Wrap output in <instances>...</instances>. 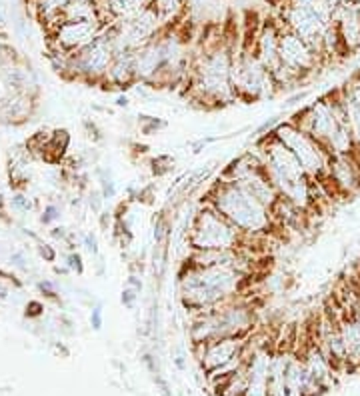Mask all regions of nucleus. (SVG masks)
Wrapping results in <instances>:
<instances>
[{
    "instance_id": "obj_1",
    "label": "nucleus",
    "mask_w": 360,
    "mask_h": 396,
    "mask_svg": "<svg viewBox=\"0 0 360 396\" xmlns=\"http://www.w3.org/2000/svg\"><path fill=\"white\" fill-rule=\"evenodd\" d=\"M252 276L230 266H196L185 260L178 275L180 302L190 316L203 314L234 296H246Z\"/></svg>"
},
{
    "instance_id": "obj_2",
    "label": "nucleus",
    "mask_w": 360,
    "mask_h": 396,
    "mask_svg": "<svg viewBox=\"0 0 360 396\" xmlns=\"http://www.w3.org/2000/svg\"><path fill=\"white\" fill-rule=\"evenodd\" d=\"M237 52L223 40V36L203 46V52L192 58L187 85L190 96L203 106H221L237 101L232 85V69Z\"/></svg>"
},
{
    "instance_id": "obj_3",
    "label": "nucleus",
    "mask_w": 360,
    "mask_h": 396,
    "mask_svg": "<svg viewBox=\"0 0 360 396\" xmlns=\"http://www.w3.org/2000/svg\"><path fill=\"white\" fill-rule=\"evenodd\" d=\"M205 203L216 208L246 239L262 236V234L271 236L275 230H284L276 224L273 212L264 205H260L239 182L218 178L206 192Z\"/></svg>"
},
{
    "instance_id": "obj_4",
    "label": "nucleus",
    "mask_w": 360,
    "mask_h": 396,
    "mask_svg": "<svg viewBox=\"0 0 360 396\" xmlns=\"http://www.w3.org/2000/svg\"><path fill=\"white\" fill-rule=\"evenodd\" d=\"M246 236L210 205L196 210L189 228L190 250H230L244 248Z\"/></svg>"
},
{
    "instance_id": "obj_5",
    "label": "nucleus",
    "mask_w": 360,
    "mask_h": 396,
    "mask_svg": "<svg viewBox=\"0 0 360 396\" xmlns=\"http://www.w3.org/2000/svg\"><path fill=\"white\" fill-rule=\"evenodd\" d=\"M232 85L237 90V101L244 103L273 98L278 92L273 72L258 60L255 51H244V49H239L234 58Z\"/></svg>"
},
{
    "instance_id": "obj_6",
    "label": "nucleus",
    "mask_w": 360,
    "mask_h": 396,
    "mask_svg": "<svg viewBox=\"0 0 360 396\" xmlns=\"http://www.w3.org/2000/svg\"><path fill=\"white\" fill-rule=\"evenodd\" d=\"M273 135L289 150H292V155L298 158L300 166L305 169L309 178L312 180L325 178L328 173V164H330V155L323 148V144L318 140H314L309 132L294 126L291 121L280 122Z\"/></svg>"
},
{
    "instance_id": "obj_7",
    "label": "nucleus",
    "mask_w": 360,
    "mask_h": 396,
    "mask_svg": "<svg viewBox=\"0 0 360 396\" xmlns=\"http://www.w3.org/2000/svg\"><path fill=\"white\" fill-rule=\"evenodd\" d=\"M278 56H280V64H284L292 74H296L300 83L307 80L310 74L316 72V69H320V64H323V60L316 56V52L312 51L300 36L291 33L286 26L280 36Z\"/></svg>"
},
{
    "instance_id": "obj_8",
    "label": "nucleus",
    "mask_w": 360,
    "mask_h": 396,
    "mask_svg": "<svg viewBox=\"0 0 360 396\" xmlns=\"http://www.w3.org/2000/svg\"><path fill=\"white\" fill-rule=\"evenodd\" d=\"M248 338H218L206 345H192L194 348V356L200 362V368L205 370V375L221 368L224 364H230L237 361L239 356L244 354Z\"/></svg>"
},
{
    "instance_id": "obj_9",
    "label": "nucleus",
    "mask_w": 360,
    "mask_h": 396,
    "mask_svg": "<svg viewBox=\"0 0 360 396\" xmlns=\"http://www.w3.org/2000/svg\"><path fill=\"white\" fill-rule=\"evenodd\" d=\"M284 31V24L280 17H271L266 20H262L260 33L257 36V44H255V54L258 56V60L271 70L275 72L280 67V56H278V49H280V36Z\"/></svg>"
},
{
    "instance_id": "obj_10",
    "label": "nucleus",
    "mask_w": 360,
    "mask_h": 396,
    "mask_svg": "<svg viewBox=\"0 0 360 396\" xmlns=\"http://www.w3.org/2000/svg\"><path fill=\"white\" fill-rule=\"evenodd\" d=\"M334 24L338 28V35L343 40L344 51L350 54L360 51V4L359 2H346L341 6H334Z\"/></svg>"
},
{
    "instance_id": "obj_11",
    "label": "nucleus",
    "mask_w": 360,
    "mask_h": 396,
    "mask_svg": "<svg viewBox=\"0 0 360 396\" xmlns=\"http://www.w3.org/2000/svg\"><path fill=\"white\" fill-rule=\"evenodd\" d=\"M101 35L98 20L86 22H62L58 28V42L65 51H83L96 36Z\"/></svg>"
},
{
    "instance_id": "obj_12",
    "label": "nucleus",
    "mask_w": 360,
    "mask_h": 396,
    "mask_svg": "<svg viewBox=\"0 0 360 396\" xmlns=\"http://www.w3.org/2000/svg\"><path fill=\"white\" fill-rule=\"evenodd\" d=\"M108 88H130L138 83L137 51H122L114 54V60L104 78Z\"/></svg>"
},
{
    "instance_id": "obj_13",
    "label": "nucleus",
    "mask_w": 360,
    "mask_h": 396,
    "mask_svg": "<svg viewBox=\"0 0 360 396\" xmlns=\"http://www.w3.org/2000/svg\"><path fill=\"white\" fill-rule=\"evenodd\" d=\"M239 184L246 190L248 194H252L258 203L264 205L271 212H273V208L276 207V203L280 200V194H278V190L275 189V184L271 182V178H268V174H266L264 169L239 180Z\"/></svg>"
},
{
    "instance_id": "obj_14",
    "label": "nucleus",
    "mask_w": 360,
    "mask_h": 396,
    "mask_svg": "<svg viewBox=\"0 0 360 396\" xmlns=\"http://www.w3.org/2000/svg\"><path fill=\"white\" fill-rule=\"evenodd\" d=\"M294 350L289 348H276L271 375H268V396H289L286 393V368L291 364Z\"/></svg>"
},
{
    "instance_id": "obj_15",
    "label": "nucleus",
    "mask_w": 360,
    "mask_h": 396,
    "mask_svg": "<svg viewBox=\"0 0 360 396\" xmlns=\"http://www.w3.org/2000/svg\"><path fill=\"white\" fill-rule=\"evenodd\" d=\"M307 368L302 359L294 352L291 364L286 368V393L289 396H305V388H307Z\"/></svg>"
},
{
    "instance_id": "obj_16",
    "label": "nucleus",
    "mask_w": 360,
    "mask_h": 396,
    "mask_svg": "<svg viewBox=\"0 0 360 396\" xmlns=\"http://www.w3.org/2000/svg\"><path fill=\"white\" fill-rule=\"evenodd\" d=\"M151 4L155 6V10L162 20L176 18L182 10V0H151Z\"/></svg>"
},
{
    "instance_id": "obj_17",
    "label": "nucleus",
    "mask_w": 360,
    "mask_h": 396,
    "mask_svg": "<svg viewBox=\"0 0 360 396\" xmlns=\"http://www.w3.org/2000/svg\"><path fill=\"white\" fill-rule=\"evenodd\" d=\"M138 124H140V132H142L144 137H153L158 130H162V128L169 126L166 121L156 119V117H146V114H140V117H138Z\"/></svg>"
},
{
    "instance_id": "obj_18",
    "label": "nucleus",
    "mask_w": 360,
    "mask_h": 396,
    "mask_svg": "<svg viewBox=\"0 0 360 396\" xmlns=\"http://www.w3.org/2000/svg\"><path fill=\"white\" fill-rule=\"evenodd\" d=\"M171 239V223L166 221V216H158V221L155 223V241L156 244L164 246Z\"/></svg>"
},
{
    "instance_id": "obj_19",
    "label": "nucleus",
    "mask_w": 360,
    "mask_h": 396,
    "mask_svg": "<svg viewBox=\"0 0 360 396\" xmlns=\"http://www.w3.org/2000/svg\"><path fill=\"white\" fill-rule=\"evenodd\" d=\"M172 169H174V158H171L169 155L156 156L153 160V174L155 176H166L169 173H172Z\"/></svg>"
},
{
    "instance_id": "obj_20",
    "label": "nucleus",
    "mask_w": 360,
    "mask_h": 396,
    "mask_svg": "<svg viewBox=\"0 0 360 396\" xmlns=\"http://www.w3.org/2000/svg\"><path fill=\"white\" fill-rule=\"evenodd\" d=\"M138 294L135 289H130V286H124V291H122V296H120V302L124 304V309H135V304H137L138 300Z\"/></svg>"
},
{
    "instance_id": "obj_21",
    "label": "nucleus",
    "mask_w": 360,
    "mask_h": 396,
    "mask_svg": "<svg viewBox=\"0 0 360 396\" xmlns=\"http://www.w3.org/2000/svg\"><path fill=\"white\" fill-rule=\"evenodd\" d=\"M280 124V117H273L271 121H266V122H262L260 126H258V130H257V135H258V138L260 137H266V135H273L276 130V126Z\"/></svg>"
},
{
    "instance_id": "obj_22",
    "label": "nucleus",
    "mask_w": 360,
    "mask_h": 396,
    "mask_svg": "<svg viewBox=\"0 0 360 396\" xmlns=\"http://www.w3.org/2000/svg\"><path fill=\"white\" fill-rule=\"evenodd\" d=\"M117 196V187L110 178H103V198H114Z\"/></svg>"
},
{
    "instance_id": "obj_23",
    "label": "nucleus",
    "mask_w": 360,
    "mask_h": 396,
    "mask_svg": "<svg viewBox=\"0 0 360 396\" xmlns=\"http://www.w3.org/2000/svg\"><path fill=\"white\" fill-rule=\"evenodd\" d=\"M90 322H92V328H94V330H101V328H103V309H101V307H96V309L92 310Z\"/></svg>"
},
{
    "instance_id": "obj_24",
    "label": "nucleus",
    "mask_w": 360,
    "mask_h": 396,
    "mask_svg": "<svg viewBox=\"0 0 360 396\" xmlns=\"http://www.w3.org/2000/svg\"><path fill=\"white\" fill-rule=\"evenodd\" d=\"M126 286H130V289H135L137 293H140V291H142V280H140L137 275H130L128 276V280H126Z\"/></svg>"
},
{
    "instance_id": "obj_25",
    "label": "nucleus",
    "mask_w": 360,
    "mask_h": 396,
    "mask_svg": "<svg viewBox=\"0 0 360 396\" xmlns=\"http://www.w3.org/2000/svg\"><path fill=\"white\" fill-rule=\"evenodd\" d=\"M309 90H302V92H296V94H294V96H291V98H289V103L286 104H296V103H302V101H307V98H309Z\"/></svg>"
},
{
    "instance_id": "obj_26",
    "label": "nucleus",
    "mask_w": 360,
    "mask_h": 396,
    "mask_svg": "<svg viewBox=\"0 0 360 396\" xmlns=\"http://www.w3.org/2000/svg\"><path fill=\"white\" fill-rule=\"evenodd\" d=\"M86 248H88L92 255H96V252H98V244H96V239H94L92 234H86Z\"/></svg>"
},
{
    "instance_id": "obj_27",
    "label": "nucleus",
    "mask_w": 360,
    "mask_h": 396,
    "mask_svg": "<svg viewBox=\"0 0 360 396\" xmlns=\"http://www.w3.org/2000/svg\"><path fill=\"white\" fill-rule=\"evenodd\" d=\"M70 266H72L74 270L83 273V259H80L78 255H72V257H70Z\"/></svg>"
},
{
    "instance_id": "obj_28",
    "label": "nucleus",
    "mask_w": 360,
    "mask_h": 396,
    "mask_svg": "<svg viewBox=\"0 0 360 396\" xmlns=\"http://www.w3.org/2000/svg\"><path fill=\"white\" fill-rule=\"evenodd\" d=\"M54 218H56V208L49 207L46 208V216H42V221H44V223H51Z\"/></svg>"
},
{
    "instance_id": "obj_29",
    "label": "nucleus",
    "mask_w": 360,
    "mask_h": 396,
    "mask_svg": "<svg viewBox=\"0 0 360 396\" xmlns=\"http://www.w3.org/2000/svg\"><path fill=\"white\" fill-rule=\"evenodd\" d=\"M28 309H31V312H28V314H33V316H36V314H40V310H42V307H40L38 302H31V304H28Z\"/></svg>"
},
{
    "instance_id": "obj_30",
    "label": "nucleus",
    "mask_w": 360,
    "mask_h": 396,
    "mask_svg": "<svg viewBox=\"0 0 360 396\" xmlns=\"http://www.w3.org/2000/svg\"><path fill=\"white\" fill-rule=\"evenodd\" d=\"M40 255H42V257H44V259L46 260H52L54 259V252H52L51 248H49V246H44V248H40Z\"/></svg>"
},
{
    "instance_id": "obj_31",
    "label": "nucleus",
    "mask_w": 360,
    "mask_h": 396,
    "mask_svg": "<svg viewBox=\"0 0 360 396\" xmlns=\"http://www.w3.org/2000/svg\"><path fill=\"white\" fill-rule=\"evenodd\" d=\"M101 224H103V228H108V224H110V212H103V214H101Z\"/></svg>"
},
{
    "instance_id": "obj_32",
    "label": "nucleus",
    "mask_w": 360,
    "mask_h": 396,
    "mask_svg": "<svg viewBox=\"0 0 360 396\" xmlns=\"http://www.w3.org/2000/svg\"><path fill=\"white\" fill-rule=\"evenodd\" d=\"M117 104H119V106H124V108H126V106H128V96H126V94H120L119 98H117Z\"/></svg>"
},
{
    "instance_id": "obj_33",
    "label": "nucleus",
    "mask_w": 360,
    "mask_h": 396,
    "mask_svg": "<svg viewBox=\"0 0 360 396\" xmlns=\"http://www.w3.org/2000/svg\"><path fill=\"white\" fill-rule=\"evenodd\" d=\"M332 6H341V4H346V2H357V0H330Z\"/></svg>"
},
{
    "instance_id": "obj_34",
    "label": "nucleus",
    "mask_w": 360,
    "mask_h": 396,
    "mask_svg": "<svg viewBox=\"0 0 360 396\" xmlns=\"http://www.w3.org/2000/svg\"><path fill=\"white\" fill-rule=\"evenodd\" d=\"M174 362H176V366H178V368H185V361H182V356H176Z\"/></svg>"
},
{
    "instance_id": "obj_35",
    "label": "nucleus",
    "mask_w": 360,
    "mask_h": 396,
    "mask_svg": "<svg viewBox=\"0 0 360 396\" xmlns=\"http://www.w3.org/2000/svg\"><path fill=\"white\" fill-rule=\"evenodd\" d=\"M76 2H94V0H76Z\"/></svg>"
}]
</instances>
